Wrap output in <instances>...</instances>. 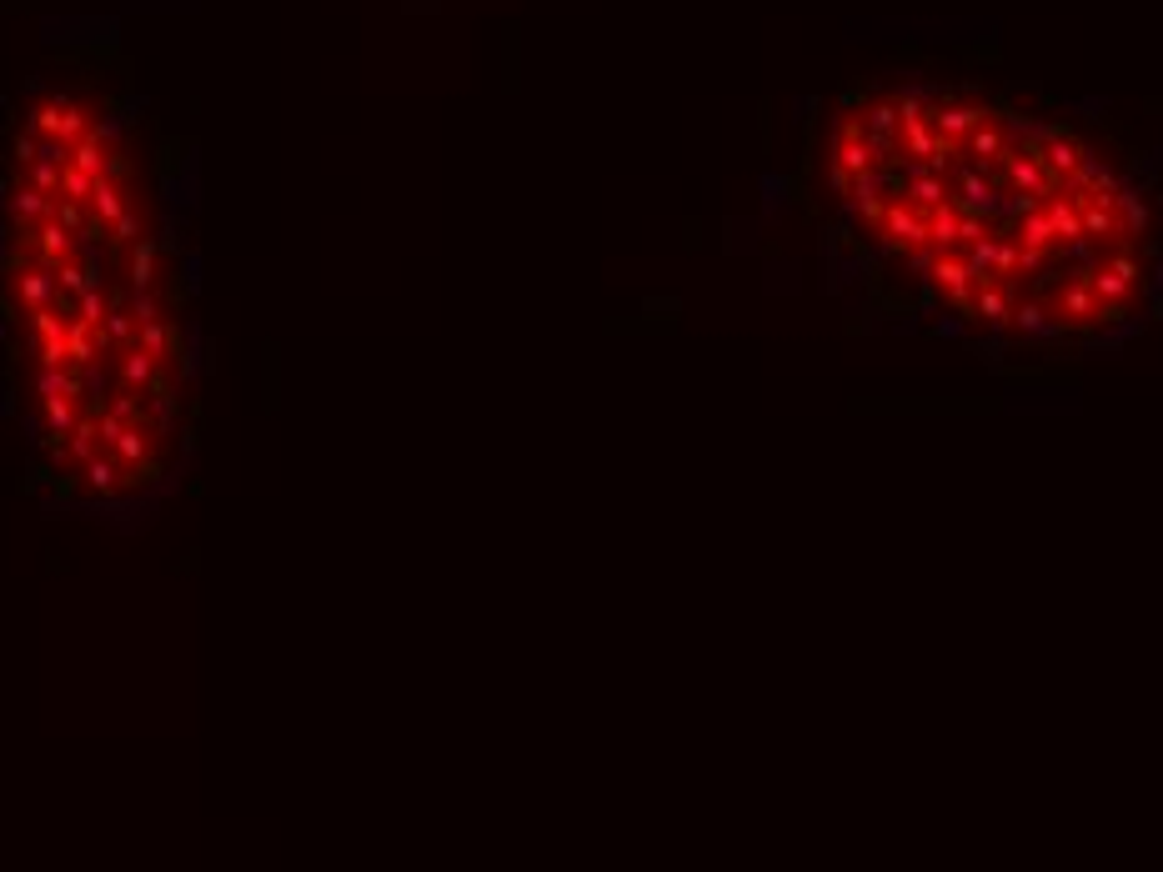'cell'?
Masks as SVG:
<instances>
[{"label": "cell", "instance_id": "6da1fadb", "mask_svg": "<svg viewBox=\"0 0 1163 872\" xmlns=\"http://www.w3.org/2000/svg\"><path fill=\"white\" fill-rule=\"evenodd\" d=\"M823 231L893 311L998 351H1093L1158 301L1163 206L1128 141L1018 81L883 76L808 151Z\"/></svg>", "mask_w": 1163, "mask_h": 872}, {"label": "cell", "instance_id": "7a4b0ae2", "mask_svg": "<svg viewBox=\"0 0 1163 872\" xmlns=\"http://www.w3.org/2000/svg\"><path fill=\"white\" fill-rule=\"evenodd\" d=\"M31 126H36L41 136H56V141H71V146H76V141L86 136L91 121H86V111H81L71 96H56L51 106H41V111L31 116Z\"/></svg>", "mask_w": 1163, "mask_h": 872}, {"label": "cell", "instance_id": "3957f363", "mask_svg": "<svg viewBox=\"0 0 1163 872\" xmlns=\"http://www.w3.org/2000/svg\"><path fill=\"white\" fill-rule=\"evenodd\" d=\"M91 191H96V176H86V171H76V166H66V171H61V196H71V201H91Z\"/></svg>", "mask_w": 1163, "mask_h": 872}, {"label": "cell", "instance_id": "277c9868", "mask_svg": "<svg viewBox=\"0 0 1163 872\" xmlns=\"http://www.w3.org/2000/svg\"><path fill=\"white\" fill-rule=\"evenodd\" d=\"M151 271H156V251L151 246H136V286H151Z\"/></svg>", "mask_w": 1163, "mask_h": 872}, {"label": "cell", "instance_id": "5b68a950", "mask_svg": "<svg viewBox=\"0 0 1163 872\" xmlns=\"http://www.w3.org/2000/svg\"><path fill=\"white\" fill-rule=\"evenodd\" d=\"M151 366H156V356H146V351H131V361H126L121 371H126V381H146V376H151Z\"/></svg>", "mask_w": 1163, "mask_h": 872}, {"label": "cell", "instance_id": "8992f818", "mask_svg": "<svg viewBox=\"0 0 1163 872\" xmlns=\"http://www.w3.org/2000/svg\"><path fill=\"white\" fill-rule=\"evenodd\" d=\"M91 482H96L101 492H111V487H116V467H111V462H91Z\"/></svg>", "mask_w": 1163, "mask_h": 872}]
</instances>
